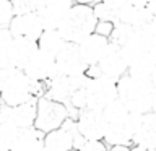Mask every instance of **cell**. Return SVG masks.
I'll list each match as a JSON object with an SVG mask.
<instances>
[{
    "instance_id": "obj_1",
    "label": "cell",
    "mask_w": 156,
    "mask_h": 151,
    "mask_svg": "<svg viewBox=\"0 0 156 151\" xmlns=\"http://www.w3.org/2000/svg\"><path fill=\"white\" fill-rule=\"evenodd\" d=\"M154 88L150 81L138 80L130 75H124L117 81V99L127 107L130 114H148L151 112V102Z\"/></svg>"
},
{
    "instance_id": "obj_2",
    "label": "cell",
    "mask_w": 156,
    "mask_h": 151,
    "mask_svg": "<svg viewBox=\"0 0 156 151\" xmlns=\"http://www.w3.org/2000/svg\"><path fill=\"white\" fill-rule=\"evenodd\" d=\"M46 94V83H36L20 70H13L0 93V102L8 107L36 102Z\"/></svg>"
},
{
    "instance_id": "obj_3",
    "label": "cell",
    "mask_w": 156,
    "mask_h": 151,
    "mask_svg": "<svg viewBox=\"0 0 156 151\" xmlns=\"http://www.w3.org/2000/svg\"><path fill=\"white\" fill-rule=\"evenodd\" d=\"M96 18L93 15V8L86 5L73 3L67 18L63 19L62 26L57 29L60 36L68 44H80L83 39H86L90 34L94 33Z\"/></svg>"
},
{
    "instance_id": "obj_4",
    "label": "cell",
    "mask_w": 156,
    "mask_h": 151,
    "mask_svg": "<svg viewBox=\"0 0 156 151\" xmlns=\"http://www.w3.org/2000/svg\"><path fill=\"white\" fill-rule=\"evenodd\" d=\"M70 119V111L67 106L60 102L51 101L46 96L39 97L36 101V119H34V128L41 133H49L52 130H57L65 124V120Z\"/></svg>"
},
{
    "instance_id": "obj_5",
    "label": "cell",
    "mask_w": 156,
    "mask_h": 151,
    "mask_svg": "<svg viewBox=\"0 0 156 151\" xmlns=\"http://www.w3.org/2000/svg\"><path fill=\"white\" fill-rule=\"evenodd\" d=\"M85 94L88 109L102 111L112 101L117 99V81H112L106 76L88 78L85 85Z\"/></svg>"
},
{
    "instance_id": "obj_6",
    "label": "cell",
    "mask_w": 156,
    "mask_h": 151,
    "mask_svg": "<svg viewBox=\"0 0 156 151\" xmlns=\"http://www.w3.org/2000/svg\"><path fill=\"white\" fill-rule=\"evenodd\" d=\"M75 130L83 141H102L106 133L107 122L102 115V111L85 109L76 112Z\"/></svg>"
},
{
    "instance_id": "obj_7",
    "label": "cell",
    "mask_w": 156,
    "mask_h": 151,
    "mask_svg": "<svg viewBox=\"0 0 156 151\" xmlns=\"http://www.w3.org/2000/svg\"><path fill=\"white\" fill-rule=\"evenodd\" d=\"M129 128L132 132V145L156 151V114H130Z\"/></svg>"
},
{
    "instance_id": "obj_8",
    "label": "cell",
    "mask_w": 156,
    "mask_h": 151,
    "mask_svg": "<svg viewBox=\"0 0 156 151\" xmlns=\"http://www.w3.org/2000/svg\"><path fill=\"white\" fill-rule=\"evenodd\" d=\"M44 151H75L83 143L75 130V120L67 119L60 128L44 135Z\"/></svg>"
},
{
    "instance_id": "obj_9",
    "label": "cell",
    "mask_w": 156,
    "mask_h": 151,
    "mask_svg": "<svg viewBox=\"0 0 156 151\" xmlns=\"http://www.w3.org/2000/svg\"><path fill=\"white\" fill-rule=\"evenodd\" d=\"M88 76L80 75V76H62L57 75L54 76L49 83H46V96L47 99L60 102L63 106H68V99L76 90H80L86 85Z\"/></svg>"
},
{
    "instance_id": "obj_10",
    "label": "cell",
    "mask_w": 156,
    "mask_h": 151,
    "mask_svg": "<svg viewBox=\"0 0 156 151\" xmlns=\"http://www.w3.org/2000/svg\"><path fill=\"white\" fill-rule=\"evenodd\" d=\"M96 68L101 76H106L112 81H119L124 75H127L129 60H127L124 51L119 46L109 42V47L99 60V63L96 65Z\"/></svg>"
},
{
    "instance_id": "obj_11",
    "label": "cell",
    "mask_w": 156,
    "mask_h": 151,
    "mask_svg": "<svg viewBox=\"0 0 156 151\" xmlns=\"http://www.w3.org/2000/svg\"><path fill=\"white\" fill-rule=\"evenodd\" d=\"M21 72L29 80H33L36 83H49L54 76H57L55 57L49 55V54L37 49L34 52V55L28 60V63L23 67Z\"/></svg>"
},
{
    "instance_id": "obj_12",
    "label": "cell",
    "mask_w": 156,
    "mask_h": 151,
    "mask_svg": "<svg viewBox=\"0 0 156 151\" xmlns=\"http://www.w3.org/2000/svg\"><path fill=\"white\" fill-rule=\"evenodd\" d=\"M55 70L62 76H80L85 75L88 67L81 60L76 44H65V47L55 55Z\"/></svg>"
},
{
    "instance_id": "obj_13",
    "label": "cell",
    "mask_w": 156,
    "mask_h": 151,
    "mask_svg": "<svg viewBox=\"0 0 156 151\" xmlns=\"http://www.w3.org/2000/svg\"><path fill=\"white\" fill-rule=\"evenodd\" d=\"M8 31L12 34V37H24L31 39V41H37L44 28L37 13H24L15 15L8 24Z\"/></svg>"
},
{
    "instance_id": "obj_14",
    "label": "cell",
    "mask_w": 156,
    "mask_h": 151,
    "mask_svg": "<svg viewBox=\"0 0 156 151\" xmlns=\"http://www.w3.org/2000/svg\"><path fill=\"white\" fill-rule=\"evenodd\" d=\"M73 7L72 0H51L46 2L37 10L44 29H58L62 26L63 19L67 18L70 8Z\"/></svg>"
},
{
    "instance_id": "obj_15",
    "label": "cell",
    "mask_w": 156,
    "mask_h": 151,
    "mask_svg": "<svg viewBox=\"0 0 156 151\" xmlns=\"http://www.w3.org/2000/svg\"><path fill=\"white\" fill-rule=\"evenodd\" d=\"M76 46H78V52H80L81 60L90 68V67H96L99 63V60L106 54L107 47H109V39L93 33L86 39H83L80 44H76Z\"/></svg>"
},
{
    "instance_id": "obj_16",
    "label": "cell",
    "mask_w": 156,
    "mask_h": 151,
    "mask_svg": "<svg viewBox=\"0 0 156 151\" xmlns=\"http://www.w3.org/2000/svg\"><path fill=\"white\" fill-rule=\"evenodd\" d=\"M37 51V41L24 37H13L8 49V65L13 70H23V67Z\"/></svg>"
},
{
    "instance_id": "obj_17",
    "label": "cell",
    "mask_w": 156,
    "mask_h": 151,
    "mask_svg": "<svg viewBox=\"0 0 156 151\" xmlns=\"http://www.w3.org/2000/svg\"><path fill=\"white\" fill-rule=\"evenodd\" d=\"M127 75L138 78V80H146L151 83L156 75V55L146 52V54H140L138 57L132 58L129 62Z\"/></svg>"
},
{
    "instance_id": "obj_18",
    "label": "cell",
    "mask_w": 156,
    "mask_h": 151,
    "mask_svg": "<svg viewBox=\"0 0 156 151\" xmlns=\"http://www.w3.org/2000/svg\"><path fill=\"white\" fill-rule=\"evenodd\" d=\"M34 119H36V102H28V104H23V106L8 107L7 124H12L20 130L34 127Z\"/></svg>"
},
{
    "instance_id": "obj_19",
    "label": "cell",
    "mask_w": 156,
    "mask_h": 151,
    "mask_svg": "<svg viewBox=\"0 0 156 151\" xmlns=\"http://www.w3.org/2000/svg\"><path fill=\"white\" fill-rule=\"evenodd\" d=\"M44 133L36 130L34 127L31 128L20 130V136L15 141L10 151H44Z\"/></svg>"
},
{
    "instance_id": "obj_20",
    "label": "cell",
    "mask_w": 156,
    "mask_h": 151,
    "mask_svg": "<svg viewBox=\"0 0 156 151\" xmlns=\"http://www.w3.org/2000/svg\"><path fill=\"white\" fill-rule=\"evenodd\" d=\"M102 141L109 146H132V132L129 128V120L125 124H107Z\"/></svg>"
},
{
    "instance_id": "obj_21",
    "label": "cell",
    "mask_w": 156,
    "mask_h": 151,
    "mask_svg": "<svg viewBox=\"0 0 156 151\" xmlns=\"http://www.w3.org/2000/svg\"><path fill=\"white\" fill-rule=\"evenodd\" d=\"M65 44H67L65 39L60 36V33L57 29H44L37 39V49L52 57H55L65 47Z\"/></svg>"
},
{
    "instance_id": "obj_22",
    "label": "cell",
    "mask_w": 156,
    "mask_h": 151,
    "mask_svg": "<svg viewBox=\"0 0 156 151\" xmlns=\"http://www.w3.org/2000/svg\"><path fill=\"white\" fill-rule=\"evenodd\" d=\"M102 115H104L107 124L115 125V124H125L130 117V112L127 111V107L119 99H115L102 109Z\"/></svg>"
},
{
    "instance_id": "obj_23",
    "label": "cell",
    "mask_w": 156,
    "mask_h": 151,
    "mask_svg": "<svg viewBox=\"0 0 156 151\" xmlns=\"http://www.w3.org/2000/svg\"><path fill=\"white\" fill-rule=\"evenodd\" d=\"M136 37L145 52L156 55V21H151L141 28H136Z\"/></svg>"
},
{
    "instance_id": "obj_24",
    "label": "cell",
    "mask_w": 156,
    "mask_h": 151,
    "mask_svg": "<svg viewBox=\"0 0 156 151\" xmlns=\"http://www.w3.org/2000/svg\"><path fill=\"white\" fill-rule=\"evenodd\" d=\"M133 31H135V28H132V26H129V24H124V23L117 21V23H114V29H112L109 42L122 47L130 39V36L133 34Z\"/></svg>"
},
{
    "instance_id": "obj_25",
    "label": "cell",
    "mask_w": 156,
    "mask_h": 151,
    "mask_svg": "<svg viewBox=\"0 0 156 151\" xmlns=\"http://www.w3.org/2000/svg\"><path fill=\"white\" fill-rule=\"evenodd\" d=\"M20 136V128H16L12 124H2L0 125V146L3 149L10 151L12 146L15 145V141Z\"/></svg>"
},
{
    "instance_id": "obj_26",
    "label": "cell",
    "mask_w": 156,
    "mask_h": 151,
    "mask_svg": "<svg viewBox=\"0 0 156 151\" xmlns=\"http://www.w3.org/2000/svg\"><path fill=\"white\" fill-rule=\"evenodd\" d=\"M46 3V0H12L13 13L24 15V13H37V10Z\"/></svg>"
},
{
    "instance_id": "obj_27",
    "label": "cell",
    "mask_w": 156,
    "mask_h": 151,
    "mask_svg": "<svg viewBox=\"0 0 156 151\" xmlns=\"http://www.w3.org/2000/svg\"><path fill=\"white\" fill-rule=\"evenodd\" d=\"M93 15H94L96 21H111V23H117V12H114L111 7H107L106 3L98 2L93 5Z\"/></svg>"
},
{
    "instance_id": "obj_28",
    "label": "cell",
    "mask_w": 156,
    "mask_h": 151,
    "mask_svg": "<svg viewBox=\"0 0 156 151\" xmlns=\"http://www.w3.org/2000/svg\"><path fill=\"white\" fill-rule=\"evenodd\" d=\"M13 37L8 29H0V68H8V49Z\"/></svg>"
},
{
    "instance_id": "obj_29",
    "label": "cell",
    "mask_w": 156,
    "mask_h": 151,
    "mask_svg": "<svg viewBox=\"0 0 156 151\" xmlns=\"http://www.w3.org/2000/svg\"><path fill=\"white\" fill-rule=\"evenodd\" d=\"M13 16L15 13L12 0H0V29H8V24Z\"/></svg>"
},
{
    "instance_id": "obj_30",
    "label": "cell",
    "mask_w": 156,
    "mask_h": 151,
    "mask_svg": "<svg viewBox=\"0 0 156 151\" xmlns=\"http://www.w3.org/2000/svg\"><path fill=\"white\" fill-rule=\"evenodd\" d=\"M75 151H107L104 141H83Z\"/></svg>"
},
{
    "instance_id": "obj_31",
    "label": "cell",
    "mask_w": 156,
    "mask_h": 151,
    "mask_svg": "<svg viewBox=\"0 0 156 151\" xmlns=\"http://www.w3.org/2000/svg\"><path fill=\"white\" fill-rule=\"evenodd\" d=\"M112 29H114V23H111V21H98L96 26H94V33L109 39L111 34H112Z\"/></svg>"
},
{
    "instance_id": "obj_32",
    "label": "cell",
    "mask_w": 156,
    "mask_h": 151,
    "mask_svg": "<svg viewBox=\"0 0 156 151\" xmlns=\"http://www.w3.org/2000/svg\"><path fill=\"white\" fill-rule=\"evenodd\" d=\"M99 2H102V3H106L107 7H111L114 12H117L119 13V10L122 8V5H124L127 0H99Z\"/></svg>"
},
{
    "instance_id": "obj_33",
    "label": "cell",
    "mask_w": 156,
    "mask_h": 151,
    "mask_svg": "<svg viewBox=\"0 0 156 151\" xmlns=\"http://www.w3.org/2000/svg\"><path fill=\"white\" fill-rule=\"evenodd\" d=\"M13 72V68H0V93H2L3 90V86H5V83H7L8 80V76H10V73Z\"/></svg>"
},
{
    "instance_id": "obj_34",
    "label": "cell",
    "mask_w": 156,
    "mask_h": 151,
    "mask_svg": "<svg viewBox=\"0 0 156 151\" xmlns=\"http://www.w3.org/2000/svg\"><path fill=\"white\" fill-rule=\"evenodd\" d=\"M146 10L151 15L153 21H156V0H146Z\"/></svg>"
},
{
    "instance_id": "obj_35",
    "label": "cell",
    "mask_w": 156,
    "mask_h": 151,
    "mask_svg": "<svg viewBox=\"0 0 156 151\" xmlns=\"http://www.w3.org/2000/svg\"><path fill=\"white\" fill-rule=\"evenodd\" d=\"M107 151H130V146H109Z\"/></svg>"
},
{
    "instance_id": "obj_36",
    "label": "cell",
    "mask_w": 156,
    "mask_h": 151,
    "mask_svg": "<svg viewBox=\"0 0 156 151\" xmlns=\"http://www.w3.org/2000/svg\"><path fill=\"white\" fill-rule=\"evenodd\" d=\"M96 0H75L76 5H86V7H93Z\"/></svg>"
},
{
    "instance_id": "obj_37",
    "label": "cell",
    "mask_w": 156,
    "mask_h": 151,
    "mask_svg": "<svg viewBox=\"0 0 156 151\" xmlns=\"http://www.w3.org/2000/svg\"><path fill=\"white\" fill-rule=\"evenodd\" d=\"M130 151H153V149L145 148V146H138V145H132L130 146Z\"/></svg>"
},
{
    "instance_id": "obj_38",
    "label": "cell",
    "mask_w": 156,
    "mask_h": 151,
    "mask_svg": "<svg viewBox=\"0 0 156 151\" xmlns=\"http://www.w3.org/2000/svg\"><path fill=\"white\" fill-rule=\"evenodd\" d=\"M151 112L156 114V90H154V96H153V102H151Z\"/></svg>"
},
{
    "instance_id": "obj_39",
    "label": "cell",
    "mask_w": 156,
    "mask_h": 151,
    "mask_svg": "<svg viewBox=\"0 0 156 151\" xmlns=\"http://www.w3.org/2000/svg\"><path fill=\"white\" fill-rule=\"evenodd\" d=\"M0 151H7V149H3V148H2V146H0Z\"/></svg>"
},
{
    "instance_id": "obj_40",
    "label": "cell",
    "mask_w": 156,
    "mask_h": 151,
    "mask_svg": "<svg viewBox=\"0 0 156 151\" xmlns=\"http://www.w3.org/2000/svg\"><path fill=\"white\" fill-rule=\"evenodd\" d=\"M46 2H51V0H46Z\"/></svg>"
}]
</instances>
